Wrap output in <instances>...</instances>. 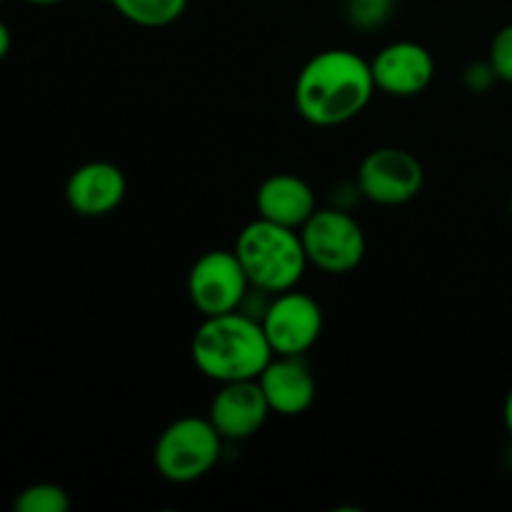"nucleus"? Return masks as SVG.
Listing matches in <instances>:
<instances>
[{
  "label": "nucleus",
  "instance_id": "nucleus-1",
  "mask_svg": "<svg viewBox=\"0 0 512 512\" xmlns=\"http://www.w3.org/2000/svg\"><path fill=\"white\" fill-rule=\"evenodd\" d=\"M370 60L348 48L315 53L295 78V110L315 128H338L358 118L375 95Z\"/></svg>",
  "mask_w": 512,
  "mask_h": 512
},
{
  "label": "nucleus",
  "instance_id": "nucleus-2",
  "mask_svg": "<svg viewBox=\"0 0 512 512\" xmlns=\"http://www.w3.org/2000/svg\"><path fill=\"white\" fill-rule=\"evenodd\" d=\"M273 355L260 320L243 310L203 318L190 340L193 365L218 385L255 380Z\"/></svg>",
  "mask_w": 512,
  "mask_h": 512
},
{
  "label": "nucleus",
  "instance_id": "nucleus-3",
  "mask_svg": "<svg viewBox=\"0 0 512 512\" xmlns=\"http://www.w3.org/2000/svg\"><path fill=\"white\" fill-rule=\"evenodd\" d=\"M233 250L250 285L270 295L298 288L310 265L300 230L265 218L250 220L235 238Z\"/></svg>",
  "mask_w": 512,
  "mask_h": 512
},
{
  "label": "nucleus",
  "instance_id": "nucleus-4",
  "mask_svg": "<svg viewBox=\"0 0 512 512\" xmlns=\"http://www.w3.org/2000/svg\"><path fill=\"white\" fill-rule=\"evenodd\" d=\"M223 443V435L208 418L185 415L160 433L153 450L155 470L173 485L198 483L218 465Z\"/></svg>",
  "mask_w": 512,
  "mask_h": 512
},
{
  "label": "nucleus",
  "instance_id": "nucleus-5",
  "mask_svg": "<svg viewBox=\"0 0 512 512\" xmlns=\"http://www.w3.org/2000/svg\"><path fill=\"white\" fill-rule=\"evenodd\" d=\"M308 263L328 275H348L360 268L368 253L365 230L348 210L318 208L300 228Z\"/></svg>",
  "mask_w": 512,
  "mask_h": 512
},
{
  "label": "nucleus",
  "instance_id": "nucleus-6",
  "mask_svg": "<svg viewBox=\"0 0 512 512\" xmlns=\"http://www.w3.org/2000/svg\"><path fill=\"white\" fill-rule=\"evenodd\" d=\"M355 185L370 203L398 208L418 198L425 185V168L410 150L385 145L365 155Z\"/></svg>",
  "mask_w": 512,
  "mask_h": 512
},
{
  "label": "nucleus",
  "instance_id": "nucleus-7",
  "mask_svg": "<svg viewBox=\"0 0 512 512\" xmlns=\"http://www.w3.org/2000/svg\"><path fill=\"white\" fill-rule=\"evenodd\" d=\"M188 298L203 318L240 310L250 280L235 250H208L188 270Z\"/></svg>",
  "mask_w": 512,
  "mask_h": 512
},
{
  "label": "nucleus",
  "instance_id": "nucleus-8",
  "mask_svg": "<svg viewBox=\"0 0 512 512\" xmlns=\"http://www.w3.org/2000/svg\"><path fill=\"white\" fill-rule=\"evenodd\" d=\"M260 325L275 355H305L323 335V308L300 290L278 293L265 308Z\"/></svg>",
  "mask_w": 512,
  "mask_h": 512
},
{
  "label": "nucleus",
  "instance_id": "nucleus-9",
  "mask_svg": "<svg viewBox=\"0 0 512 512\" xmlns=\"http://www.w3.org/2000/svg\"><path fill=\"white\" fill-rule=\"evenodd\" d=\"M375 88L390 98H415L425 93L435 78V58L415 40H395L370 60Z\"/></svg>",
  "mask_w": 512,
  "mask_h": 512
},
{
  "label": "nucleus",
  "instance_id": "nucleus-10",
  "mask_svg": "<svg viewBox=\"0 0 512 512\" xmlns=\"http://www.w3.org/2000/svg\"><path fill=\"white\" fill-rule=\"evenodd\" d=\"M273 415L258 378L223 383L210 400L208 420L223 440H248L263 430Z\"/></svg>",
  "mask_w": 512,
  "mask_h": 512
},
{
  "label": "nucleus",
  "instance_id": "nucleus-11",
  "mask_svg": "<svg viewBox=\"0 0 512 512\" xmlns=\"http://www.w3.org/2000/svg\"><path fill=\"white\" fill-rule=\"evenodd\" d=\"M128 178L110 160H90L78 165L65 183V200L80 218H105L123 205Z\"/></svg>",
  "mask_w": 512,
  "mask_h": 512
},
{
  "label": "nucleus",
  "instance_id": "nucleus-12",
  "mask_svg": "<svg viewBox=\"0 0 512 512\" xmlns=\"http://www.w3.org/2000/svg\"><path fill=\"white\" fill-rule=\"evenodd\" d=\"M258 383L273 415L280 418H298L308 413L318 395V383L303 355H273L258 375Z\"/></svg>",
  "mask_w": 512,
  "mask_h": 512
},
{
  "label": "nucleus",
  "instance_id": "nucleus-13",
  "mask_svg": "<svg viewBox=\"0 0 512 512\" xmlns=\"http://www.w3.org/2000/svg\"><path fill=\"white\" fill-rule=\"evenodd\" d=\"M255 208H258V218L300 230L318 210V198L308 180L300 175L275 173L268 175L255 190Z\"/></svg>",
  "mask_w": 512,
  "mask_h": 512
},
{
  "label": "nucleus",
  "instance_id": "nucleus-14",
  "mask_svg": "<svg viewBox=\"0 0 512 512\" xmlns=\"http://www.w3.org/2000/svg\"><path fill=\"white\" fill-rule=\"evenodd\" d=\"M128 23L138 28H168L183 18L190 0H110Z\"/></svg>",
  "mask_w": 512,
  "mask_h": 512
},
{
  "label": "nucleus",
  "instance_id": "nucleus-15",
  "mask_svg": "<svg viewBox=\"0 0 512 512\" xmlns=\"http://www.w3.org/2000/svg\"><path fill=\"white\" fill-rule=\"evenodd\" d=\"M13 508L15 512H68L70 495L55 483H35L20 490Z\"/></svg>",
  "mask_w": 512,
  "mask_h": 512
},
{
  "label": "nucleus",
  "instance_id": "nucleus-16",
  "mask_svg": "<svg viewBox=\"0 0 512 512\" xmlns=\"http://www.w3.org/2000/svg\"><path fill=\"white\" fill-rule=\"evenodd\" d=\"M488 63L493 65L498 80L512 83V23L503 25V28L493 35L488 48Z\"/></svg>",
  "mask_w": 512,
  "mask_h": 512
},
{
  "label": "nucleus",
  "instance_id": "nucleus-17",
  "mask_svg": "<svg viewBox=\"0 0 512 512\" xmlns=\"http://www.w3.org/2000/svg\"><path fill=\"white\" fill-rule=\"evenodd\" d=\"M390 13V0H348V18L358 28H375Z\"/></svg>",
  "mask_w": 512,
  "mask_h": 512
},
{
  "label": "nucleus",
  "instance_id": "nucleus-18",
  "mask_svg": "<svg viewBox=\"0 0 512 512\" xmlns=\"http://www.w3.org/2000/svg\"><path fill=\"white\" fill-rule=\"evenodd\" d=\"M463 80L465 85H468L470 93H485V90L493 88L498 75H495L493 65H490L488 60H480V63H470L468 68H465Z\"/></svg>",
  "mask_w": 512,
  "mask_h": 512
},
{
  "label": "nucleus",
  "instance_id": "nucleus-19",
  "mask_svg": "<svg viewBox=\"0 0 512 512\" xmlns=\"http://www.w3.org/2000/svg\"><path fill=\"white\" fill-rule=\"evenodd\" d=\"M10 48H13V35H10V28L8 25L0 20V60L8 58Z\"/></svg>",
  "mask_w": 512,
  "mask_h": 512
},
{
  "label": "nucleus",
  "instance_id": "nucleus-20",
  "mask_svg": "<svg viewBox=\"0 0 512 512\" xmlns=\"http://www.w3.org/2000/svg\"><path fill=\"white\" fill-rule=\"evenodd\" d=\"M503 423H505V430H508V435L512 440V388H510L508 398H505V405H503Z\"/></svg>",
  "mask_w": 512,
  "mask_h": 512
},
{
  "label": "nucleus",
  "instance_id": "nucleus-21",
  "mask_svg": "<svg viewBox=\"0 0 512 512\" xmlns=\"http://www.w3.org/2000/svg\"><path fill=\"white\" fill-rule=\"evenodd\" d=\"M25 3L38 5V8H50V5H60V3H65V0H25Z\"/></svg>",
  "mask_w": 512,
  "mask_h": 512
},
{
  "label": "nucleus",
  "instance_id": "nucleus-22",
  "mask_svg": "<svg viewBox=\"0 0 512 512\" xmlns=\"http://www.w3.org/2000/svg\"><path fill=\"white\" fill-rule=\"evenodd\" d=\"M508 205H510V218H512V193H510V203Z\"/></svg>",
  "mask_w": 512,
  "mask_h": 512
},
{
  "label": "nucleus",
  "instance_id": "nucleus-23",
  "mask_svg": "<svg viewBox=\"0 0 512 512\" xmlns=\"http://www.w3.org/2000/svg\"><path fill=\"white\" fill-rule=\"evenodd\" d=\"M0 5H3V0H0Z\"/></svg>",
  "mask_w": 512,
  "mask_h": 512
}]
</instances>
